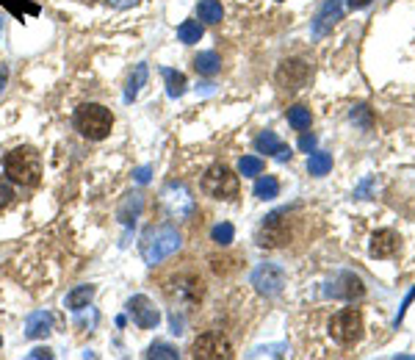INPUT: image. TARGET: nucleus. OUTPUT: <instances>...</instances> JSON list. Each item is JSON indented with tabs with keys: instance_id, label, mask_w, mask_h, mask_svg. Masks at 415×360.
Returning <instances> with one entry per match:
<instances>
[{
	"instance_id": "f704fd0d",
	"label": "nucleus",
	"mask_w": 415,
	"mask_h": 360,
	"mask_svg": "<svg viewBox=\"0 0 415 360\" xmlns=\"http://www.w3.org/2000/svg\"><path fill=\"white\" fill-rule=\"evenodd\" d=\"M31 358H34V360H39V358H53V352H50V350H34V352H31Z\"/></svg>"
},
{
	"instance_id": "c756f323",
	"label": "nucleus",
	"mask_w": 415,
	"mask_h": 360,
	"mask_svg": "<svg viewBox=\"0 0 415 360\" xmlns=\"http://www.w3.org/2000/svg\"><path fill=\"white\" fill-rule=\"evenodd\" d=\"M285 352H288V347H285V344H272V347H258L252 355H255V358H261V355H269V358H282Z\"/></svg>"
},
{
	"instance_id": "9b49d317",
	"label": "nucleus",
	"mask_w": 415,
	"mask_h": 360,
	"mask_svg": "<svg viewBox=\"0 0 415 360\" xmlns=\"http://www.w3.org/2000/svg\"><path fill=\"white\" fill-rule=\"evenodd\" d=\"M399 250H402L399 233H393V230H388V227L374 233V238H371V255H374V258L385 261V258H393Z\"/></svg>"
},
{
	"instance_id": "9d476101",
	"label": "nucleus",
	"mask_w": 415,
	"mask_h": 360,
	"mask_svg": "<svg viewBox=\"0 0 415 360\" xmlns=\"http://www.w3.org/2000/svg\"><path fill=\"white\" fill-rule=\"evenodd\" d=\"M128 313L133 316V322H136L141 330H155V327H158V322H161L158 308H155V305H152V299H150V296H144V294H138V296H133V299L128 302Z\"/></svg>"
},
{
	"instance_id": "2eb2a0df",
	"label": "nucleus",
	"mask_w": 415,
	"mask_h": 360,
	"mask_svg": "<svg viewBox=\"0 0 415 360\" xmlns=\"http://www.w3.org/2000/svg\"><path fill=\"white\" fill-rule=\"evenodd\" d=\"M50 330H53V316L48 310H36L25 322V336L28 338H45Z\"/></svg>"
},
{
	"instance_id": "7ed1b4c3",
	"label": "nucleus",
	"mask_w": 415,
	"mask_h": 360,
	"mask_svg": "<svg viewBox=\"0 0 415 360\" xmlns=\"http://www.w3.org/2000/svg\"><path fill=\"white\" fill-rule=\"evenodd\" d=\"M180 244H183V238H180V233L175 227H155L141 241V258H144L147 266H155L163 258H169L172 252H177Z\"/></svg>"
},
{
	"instance_id": "bb28decb",
	"label": "nucleus",
	"mask_w": 415,
	"mask_h": 360,
	"mask_svg": "<svg viewBox=\"0 0 415 360\" xmlns=\"http://www.w3.org/2000/svg\"><path fill=\"white\" fill-rule=\"evenodd\" d=\"M233 236H235V230H233L230 222H221V224L213 227V241H216L219 247H227V244L233 241Z\"/></svg>"
},
{
	"instance_id": "423d86ee",
	"label": "nucleus",
	"mask_w": 415,
	"mask_h": 360,
	"mask_svg": "<svg viewBox=\"0 0 415 360\" xmlns=\"http://www.w3.org/2000/svg\"><path fill=\"white\" fill-rule=\"evenodd\" d=\"M310 78H313V67L307 62H302V59H288L277 70V83L285 92H299L302 86H307Z\"/></svg>"
},
{
	"instance_id": "7c9ffc66",
	"label": "nucleus",
	"mask_w": 415,
	"mask_h": 360,
	"mask_svg": "<svg viewBox=\"0 0 415 360\" xmlns=\"http://www.w3.org/2000/svg\"><path fill=\"white\" fill-rule=\"evenodd\" d=\"M299 150H302V152H313V150H316V136H313V134H310V136H307V134H302V139H299Z\"/></svg>"
},
{
	"instance_id": "aec40b11",
	"label": "nucleus",
	"mask_w": 415,
	"mask_h": 360,
	"mask_svg": "<svg viewBox=\"0 0 415 360\" xmlns=\"http://www.w3.org/2000/svg\"><path fill=\"white\" fill-rule=\"evenodd\" d=\"M163 78H166V92H169V97H180L183 92H186V75L177 70H169V67H163Z\"/></svg>"
},
{
	"instance_id": "f3484780",
	"label": "nucleus",
	"mask_w": 415,
	"mask_h": 360,
	"mask_svg": "<svg viewBox=\"0 0 415 360\" xmlns=\"http://www.w3.org/2000/svg\"><path fill=\"white\" fill-rule=\"evenodd\" d=\"M92 296H94V286L72 288V291L67 294V308H69V310H83V308H89Z\"/></svg>"
},
{
	"instance_id": "6e6552de",
	"label": "nucleus",
	"mask_w": 415,
	"mask_h": 360,
	"mask_svg": "<svg viewBox=\"0 0 415 360\" xmlns=\"http://www.w3.org/2000/svg\"><path fill=\"white\" fill-rule=\"evenodd\" d=\"M285 216H288V208L266 216V222H263V227H261V233H258V244H261V247H282V244L288 241Z\"/></svg>"
},
{
	"instance_id": "c9c22d12",
	"label": "nucleus",
	"mask_w": 415,
	"mask_h": 360,
	"mask_svg": "<svg viewBox=\"0 0 415 360\" xmlns=\"http://www.w3.org/2000/svg\"><path fill=\"white\" fill-rule=\"evenodd\" d=\"M368 189H371V180H363V186L357 189V194H354V197H365V192H368Z\"/></svg>"
},
{
	"instance_id": "1a4fd4ad",
	"label": "nucleus",
	"mask_w": 415,
	"mask_h": 360,
	"mask_svg": "<svg viewBox=\"0 0 415 360\" xmlns=\"http://www.w3.org/2000/svg\"><path fill=\"white\" fill-rule=\"evenodd\" d=\"M252 286L258 288V294H263V296H277L285 286V272L277 264H261L252 272Z\"/></svg>"
},
{
	"instance_id": "e433bc0d",
	"label": "nucleus",
	"mask_w": 415,
	"mask_h": 360,
	"mask_svg": "<svg viewBox=\"0 0 415 360\" xmlns=\"http://www.w3.org/2000/svg\"><path fill=\"white\" fill-rule=\"evenodd\" d=\"M368 3H371V0H349V6H351V8H365Z\"/></svg>"
},
{
	"instance_id": "f03ea898",
	"label": "nucleus",
	"mask_w": 415,
	"mask_h": 360,
	"mask_svg": "<svg viewBox=\"0 0 415 360\" xmlns=\"http://www.w3.org/2000/svg\"><path fill=\"white\" fill-rule=\"evenodd\" d=\"M72 122H75L80 136H86L92 142H103L114 128V114L100 103H83L75 108Z\"/></svg>"
},
{
	"instance_id": "5701e85b",
	"label": "nucleus",
	"mask_w": 415,
	"mask_h": 360,
	"mask_svg": "<svg viewBox=\"0 0 415 360\" xmlns=\"http://www.w3.org/2000/svg\"><path fill=\"white\" fill-rule=\"evenodd\" d=\"M330 169H333V155H330V152H313V155H310V161H307V172H310V175L321 178V175H327Z\"/></svg>"
},
{
	"instance_id": "393cba45",
	"label": "nucleus",
	"mask_w": 415,
	"mask_h": 360,
	"mask_svg": "<svg viewBox=\"0 0 415 360\" xmlns=\"http://www.w3.org/2000/svg\"><path fill=\"white\" fill-rule=\"evenodd\" d=\"M277 194H279V183H277V178H272V175H266V178H261L255 183V197L258 200H275Z\"/></svg>"
},
{
	"instance_id": "58836bf2",
	"label": "nucleus",
	"mask_w": 415,
	"mask_h": 360,
	"mask_svg": "<svg viewBox=\"0 0 415 360\" xmlns=\"http://www.w3.org/2000/svg\"><path fill=\"white\" fill-rule=\"evenodd\" d=\"M0 344H3V338H0Z\"/></svg>"
},
{
	"instance_id": "4c0bfd02",
	"label": "nucleus",
	"mask_w": 415,
	"mask_h": 360,
	"mask_svg": "<svg viewBox=\"0 0 415 360\" xmlns=\"http://www.w3.org/2000/svg\"><path fill=\"white\" fill-rule=\"evenodd\" d=\"M6 78H8V70L3 67V70H0V92H3V86H6Z\"/></svg>"
},
{
	"instance_id": "f8f14e48",
	"label": "nucleus",
	"mask_w": 415,
	"mask_h": 360,
	"mask_svg": "<svg viewBox=\"0 0 415 360\" xmlns=\"http://www.w3.org/2000/svg\"><path fill=\"white\" fill-rule=\"evenodd\" d=\"M341 17H344V3H341V0H327V3L321 6V11H319L316 22H313V34H316V36L330 34L333 25H335Z\"/></svg>"
},
{
	"instance_id": "ddd939ff",
	"label": "nucleus",
	"mask_w": 415,
	"mask_h": 360,
	"mask_svg": "<svg viewBox=\"0 0 415 360\" xmlns=\"http://www.w3.org/2000/svg\"><path fill=\"white\" fill-rule=\"evenodd\" d=\"M363 294H365L363 280H360L357 275H351V272L338 275V280L330 288V296H338V299H360Z\"/></svg>"
},
{
	"instance_id": "473e14b6",
	"label": "nucleus",
	"mask_w": 415,
	"mask_h": 360,
	"mask_svg": "<svg viewBox=\"0 0 415 360\" xmlns=\"http://www.w3.org/2000/svg\"><path fill=\"white\" fill-rule=\"evenodd\" d=\"M415 299V286H413V291H410V294H407V296H405V305H402V310H399V316H396V324H399V322H402V319H405V308H407V305H410V302H413Z\"/></svg>"
},
{
	"instance_id": "cd10ccee",
	"label": "nucleus",
	"mask_w": 415,
	"mask_h": 360,
	"mask_svg": "<svg viewBox=\"0 0 415 360\" xmlns=\"http://www.w3.org/2000/svg\"><path fill=\"white\" fill-rule=\"evenodd\" d=\"M177 350L175 347H169V344H152L150 350H147V358H169V360H177Z\"/></svg>"
},
{
	"instance_id": "39448f33",
	"label": "nucleus",
	"mask_w": 415,
	"mask_h": 360,
	"mask_svg": "<svg viewBox=\"0 0 415 360\" xmlns=\"http://www.w3.org/2000/svg\"><path fill=\"white\" fill-rule=\"evenodd\" d=\"M363 313L357 310V308H344V310H338L335 316H333V322H330V336L338 341V344H344V347H351V344H357L360 338H363Z\"/></svg>"
},
{
	"instance_id": "6ab92c4d",
	"label": "nucleus",
	"mask_w": 415,
	"mask_h": 360,
	"mask_svg": "<svg viewBox=\"0 0 415 360\" xmlns=\"http://www.w3.org/2000/svg\"><path fill=\"white\" fill-rule=\"evenodd\" d=\"M0 6H6L17 20H22L25 14H31V17L39 14V3L36 0H0Z\"/></svg>"
},
{
	"instance_id": "dca6fc26",
	"label": "nucleus",
	"mask_w": 415,
	"mask_h": 360,
	"mask_svg": "<svg viewBox=\"0 0 415 360\" xmlns=\"http://www.w3.org/2000/svg\"><path fill=\"white\" fill-rule=\"evenodd\" d=\"M197 17H200L203 22H208V25H216V22H221L224 8H221L219 0H200V6H197Z\"/></svg>"
},
{
	"instance_id": "72a5a7b5",
	"label": "nucleus",
	"mask_w": 415,
	"mask_h": 360,
	"mask_svg": "<svg viewBox=\"0 0 415 360\" xmlns=\"http://www.w3.org/2000/svg\"><path fill=\"white\" fill-rule=\"evenodd\" d=\"M111 6H117V8H133V6H138L141 0H108Z\"/></svg>"
},
{
	"instance_id": "2f4dec72",
	"label": "nucleus",
	"mask_w": 415,
	"mask_h": 360,
	"mask_svg": "<svg viewBox=\"0 0 415 360\" xmlns=\"http://www.w3.org/2000/svg\"><path fill=\"white\" fill-rule=\"evenodd\" d=\"M133 175H136L138 183H150V166H138Z\"/></svg>"
},
{
	"instance_id": "4be33fe9",
	"label": "nucleus",
	"mask_w": 415,
	"mask_h": 360,
	"mask_svg": "<svg viewBox=\"0 0 415 360\" xmlns=\"http://www.w3.org/2000/svg\"><path fill=\"white\" fill-rule=\"evenodd\" d=\"M288 122L293 125V131H307L310 128V122H313V117H310V108H305V106H293V108H288Z\"/></svg>"
},
{
	"instance_id": "c85d7f7f",
	"label": "nucleus",
	"mask_w": 415,
	"mask_h": 360,
	"mask_svg": "<svg viewBox=\"0 0 415 360\" xmlns=\"http://www.w3.org/2000/svg\"><path fill=\"white\" fill-rule=\"evenodd\" d=\"M11 203H14V189H11V183L6 178H0V211L8 208Z\"/></svg>"
},
{
	"instance_id": "b1692460",
	"label": "nucleus",
	"mask_w": 415,
	"mask_h": 360,
	"mask_svg": "<svg viewBox=\"0 0 415 360\" xmlns=\"http://www.w3.org/2000/svg\"><path fill=\"white\" fill-rule=\"evenodd\" d=\"M219 67H221V62H219V56L210 53V50H208V53H200V56L194 59V70L200 72V75H208V78L216 75Z\"/></svg>"
},
{
	"instance_id": "a211bd4d",
	"label": "nucleus",
	"mask_w": 415,
	"mask_h": 360,
	"mask_svg": "<svg viewBox=\"0 0 415 360\" xmlns=\"http://www.w3.org/2000/svg\"><path fill=\"white\" fill-rule=\"evenodd\" d=\"M203 34H205V28H203V22H200V20H186V22H180V28H177L180 42H186V45L200 42V39H203Z\"/></svg>"
},
{
	"instance_id": "f257e3e1",
	"label": "nucleus",
	"mask_w": 415,
	"mask_h": 360,
	"mask_svg": "<svg viewBox=\"0 0 415 360\" xmlns=\"http://www.w3.org/2000/svg\"><path fill=\"white\" fill-rule=\"evenodd\" d=\"M3 169H6V178L20 186H39V180H42V161L34 147L11 150L3 161Z\"/></svg>"
},
{
	"instance_id": "412c9836",
	"label": "nucleus",
	"mask_w": 415,
	"mask_h": 360,
	"mask_svg": "<svg viewBox=\"0 0 415 360\" xmlns=\"http://www.w3.org/2000/svg\"><path fill=\"white\" fill-rule=\"evenodd\" d=\"M147 64H136V70L131 75V80H128V89H125V100L131 103V100H136V94L141 92V86L147 83Z\"/></svg>"
},
{
	"instance_id": "20e7f679",
	"label": "nucleus",
	"mask_w": 415,
	"mask_h": 360,
	"mask_svg": "<svg viewBox=\"0 0 415 360\" xmlns=\"http://www.w3.org/2000/svg\"><path fill=\"white\" fill-rule=\"evenodd\" d=\"M203 192L213 200H233L238 197V175L224 164H213L203 178Z\"/></svg>"
},
{
	"instance_id": "0eeeda50",
	"label": "nucleus",
	"mask_w": 415,
	"mask_h": 360,
	"mask_svg": "<svg viewBox=\"0 0 415 360\" xmlns=\"http://www.w3.org/2000/svg\"><path fill=\"white\" fill-rule=\"evenodd\" d=\"M191 355L197 360H227L233 358V347H230V341L221 336V333H203L197 341H194V347H191Z\"/></svg>"
},
{
	"instance_id": "a878e982",
	"label": "nucleus",
	"mask_w": 415,
	"mask_h": 360,
	"mask_svg": "<svg viewBox=\"0 0 415 360\" xmlns=\"http://www.w3.org/2000/svg\"><path fill=\"white\" fill-rule=\"evenodd\" d=\"M238 172H241L244 178H255V175L263 172V161H261L258 155H244V158L238 161Z\"/></svg>"
},
{
	"instance_id": "4468645a",
	"label": "nucleus",
	"mask_w": 415,
	"mask_h": 360,
	"mask_svg": "<svg viewBox=\"0 0 415 360\" xmlns=\"http://www.w3.org/2000/svg\"><path fill=\"white\" fill-rule=\"evenodd\" d=\"M255 150H258V152H269V155H275L277 161H288V158H291V147L279 142L272 131H266V134H261V136L255 139Z\"/></svg>"
}]
</instances>
